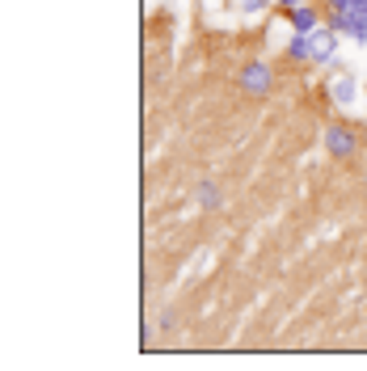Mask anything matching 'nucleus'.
Here are the masks:
<instances>
[{"label":"nucleus","instance_id":"obj_11","mask_svg":"<svg viewBox=\"0 0 367 371\" xmlns=\"http://www.w3.org/2000/svg\"><path fill=\"white\" fill-rule=\"evenodd\" d=\"M351 9H367V0H355V4H351Z\"/></svg>","mask_w":367,"mask_h":371},{"label":"nucleus","instance_id":"obj_3","mask_svg":"<svg viewBox=\"0 0 367 371\" xmlns=\"http://www.w3.org/2000/svg\"><path fill=\"white\" fill-rule=\"evenodd\" d=\"M241 89L245 93H266L271 89V68H266V63H245V72H241Z\"/></svg>","mask_w":367,"mask_h":371},{"label":"nucleus","instance_id":"obj_7","mask_svg":"<svg viewBox=\"0 0 367 371\" xmlns=\"http://www.w3.org/2000/svg\"><path fill=\"white\" fill-rule=\"evenodd\" d=\"M198 203H203L207 211H211V207H220V190H216L211 182H203V186H198Z\"/></svg>","mask_w":367,"mask_h":371},{"label":"nucleus","instance_id":"obj_2","mask_svg":"<svg viewBox=\"0 0 367 371\" xmlns=\"http://www.w3.org/2000/svg\"><path fill=\"white\" fill-rule=\"evenodd\" d=\"M333 55H338V30L317 26L313 30V63H333Z\"/></svg>","mask_w":367,"mask_h":371},{"label":"nucleus","instance_id":"obj_1","mask_svg":"<svg viewBox=\"0 0 367 371\" xmlns=\"http://www.w3.org/2000/svg\"><path fill=\"white\" fill-rule=\"evenodd\" d=\"M329 97H333V106H338V110H355V106H359V97H363V85H359L355 76H333Z\"/></svg>","mask_w":367,"mask_h":371},{"label":"nucleus","instance_id":"obj_6","mask_svg":"<svg viewBox=\"0 0 367 371\" xmlns=\"http://www.w3.org/2000/svg\"><path fill=\"white\" fill-rule=\"evenodd\" d=\"M287 59H313V34H291L287 39Z\"/></svg>","mask_w":367,"mask_h":371},{"label":"nucleus","instance_id":"obj_4","mask_svg":"<svg viewBox=\"0 0 367 371\" xmlns=\"http://www.w3.org/2000/svg\"><path fill=\"white\" fill-rule=\"evenodd\" d=\"M325 148H329L333 156H351V152H355V136L342 131V127H329V131H325Z\"/></svg>","mask_w":367,"mask_h":371},{"label":"nucleus","instance_id":"obj_10","mask_svg":"<svg viewBox=\"0 0 367 371\" xmlns=\"http://www.w3.org/2000/svg\"><path fill=\"white\" fill-rule=\"evenodd\" d=\"M275 4H287V9H296V4H304V0H275Z\"/></svg>","mask_w":367,"mask_h":371},{"label":"nucleus","instance_id":"obj_12","mask_svg":"<svg viewBox=\"0 0 367 371\" xmlns=\"http://www.w3.org/2000/svg\"><path fill=\"white\" fill-rule=\"evenodd\" d=\"M363 72H367V68H363Z\"/></svg>","mask_w":367,"mask_h":371},{"label":"nucleus","instance_id":"obj_5","mask_svg":"<svg viewBox=\"0 0 367 371\" xmlns=\"http://www.w3.org/2000/svg\"><path fill=\"white\" fill-rule=\"evenodd\" d=\"M321 21H317V9L313 4H296L291 9V30H300V34H313Z\"/></svg>","mask_w":367,"mask_h":371},{"label":"nucleus","instance_id":"obj_9","mask_svg":"<svg viewBox=\"0 0 367 371\" xmlns=\"http://www.w3.org/2000/svg\"><path fill=\"white\" fill-rule=\"evenodd\" d=\"M351 4H355V0H325L329 13H351Z\"/></svg>","mask_w":367,"mask_h":371},{"label":"nucleus","instance_id":"obj_8","mask_svg":"<svg viewBox=\"0 0 367 371\" xmlns=\"http://www.w3.org/2000/svg\"><path fill=\"white\" fill-rule=\"evenodd\" d=\"M266 4H275V0H236V9H241L245 17H258V13H262Z\"/></svg>","mask_w":367,"mask_h":371}]
</instances>
